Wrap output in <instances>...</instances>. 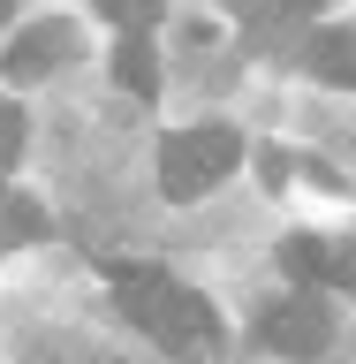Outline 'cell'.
Wrapping results in <instances>:
<instances>
[{
	"instance_id": "6",
	"label": "cell",
	"mask_w": 356,
	"mask_h": 364,
	"mask_svg": "<svg viewBox=\"0 0 356 364\" xmlns=\"http://www.w3.org/2000/svg\"><path fill=\"white\" fill-rule=\"evenodd\" d=\"M114 84L136 91V99H152V91H159V53L144 46V31H129V38H122V53H114Z\"/></svg>"
},
{
	"instance_id": "5",
	"label": "cell",
	"mask_w": 356,
	"mask_h": 364,
	"mask_svg": "<svg viewBox=\"0 0 356 364\" xmlns=\"http://www.w3.org/2000/svg\"><path fill=\"white\" fill-rule=\"evenodd\" d=\"M303 68H311L318 84L356 91V38H349V31H318V38L303 46Z\"/></svg>"
},
{
	"instance_id": "7",
	"label": "cell",
	"mask_w": 356,
	"mask_h": 364,
	"mask_svg": "<svg viewBox=\"0 0 356 364\" xmlns=\"http://www.w3.org/2000/svg\"><path fill=\"white\" fill-rule=\"evenodd\" d=\"M281 266H288L296 281H326V273H334V243H318V235H288V243H281Z\"/></svg>"
},
{
	"instance_id": "12",
	"label": "cell",
	"mask_w": 356,
	"mask_h": 364,
	"mask_svg": "<svg viewBox=\"0 0 356 364\" xmlns=\"http://www.w3.org/2000/svg\"><path fill=\"white\" fill-rule=\"evenodd\" d=\"M326 281H334V289H356V235L334 243V273H326Z\"/></svg>"
},
{
	"instance_id": "3",
	"label": "cell",
	"mask_w": 356,
	"mask_h": 364,
	"mask_svg": "<svg viewBox=\"0 0 356 364\" xmlns=\"http://www.w3.org/2000/svg\"><path fill=\"white\" fill-rule=\"evenodd\" d=\"M326 334H334V318H326L318 289L281 296V304H266V311H258V341H266V349H281V357H318V349H326Z\"/></svg>"
},
{
	"instance_id": "2",
	"label": "cell",
	"mask_w": 356,
	"mask_h": 364,
	"mask_svg": "<svg viewBox=\"0 0 356 364\" xmlns=\"http://www.w3.org/2000/svg\"><path fill=\"white\" fill-rule=\"evenodd\" d=\"M235 159H243V136H235V129H220V122L182 129V136L159 144V190H167L175 205H190V198H205L212 182L235 175Z\"/></svg>"
},
{
	"instance_id": "13",
	"label": "cell",
	"mask_w": 356,
	"mask_h": 364,
	"mask_svg": "<svg viewBox=\"0 0 356 364\" xmlns=\"http://www.w3.org/2000/svg\"><path fill=\"white\" fill-rule=\"evenodd\" d=\"M8 16H16V0H0V23H8Z\"/></svg>"
},
{
	"instance_id": "10",
	"label": "cell",
	"mask_w": 356,
	"mask_h": 364,
	"mask_svg": "<svg viewBox=\"0 0 356 364\" xmlns=\"http://www.w3.org/2000/svg\"><path fill=\"white\" fill-rule=\"evenodd\" d=\"M99 8H107L122 31H152V23L167 16V0H99Z\"/></svg>"
},
{
	"instance_id": "8",
	"label": "cell",
	"mask_w": 356,
	"mask_h": 364,
	"mask_svg": "<svg viewBox=\"0 0 356 364\" xmlns=\"http://www.w3.org/2000/svg\"><path fill=\"white\" fill-rule=\"evenodd\" d=\"M38 235H45V213L16 190H0V243H38Z\"/></svg>"
},
{
	"instance_id": "11",
	"label": "cell",
	"mask_w": 356,
	"mask_h": 364,
	"mask_svg": "<svg viewBox=\"0 0 356 364\" xmlns=\"http://www.w3.org/2000/svg\"><path fill=\"white\" fill-rule=\"evenodd\" d=\"M16 152H23V114L8 107V99H0V175L16 167Z\"/></svg>"
},
{
	"instance_id": "9",
	"label": "cell",
	"mask_w": 356,
	"mask_h": 364,
	"mask_svg": "<svg viewBox=\"0 0 356 364\" xmlns=\"http://www.w3.org/2000/svg\"><path fill=\"white\" fill-rule=\"evenodd\" d=\"M243 23H296V16H311L318 0H227Z\"/></svg>"
},
{
	"instance_id": "4",
	"label": "cell",
	"mask_w": 356,
	"mask_h": 364,
	"mask_svg": "<svg viewBox=\"0 0 356 364\" xmlns=\"http://www.w3.org/2000/svg\"><path fill=\"white\" fill-rule=\"evenodd\" d=\"M76 53V23H31V31H16V46L0 53V76L8 84H38V76H53V68Z\"/></svg>"
},
{
	"instance_id": "1",
	"label": "cell",
	"mask_w": 356,
	"mask_h": 364,
	"mask_svg": "<svg viewBox=\"0 0 356 364\" xmlns=\"http://www.w3.org/2000/svg\"><path fill=\"white\" fill-rule=\"evenodd\" d=\"M107 281H114L122 318L144 326L159 349H175V357H212V349H220V318H212V304H205L198 289H182L175 273H159V266H122V258H114Z\"/></svg>"
}]
</instances>
